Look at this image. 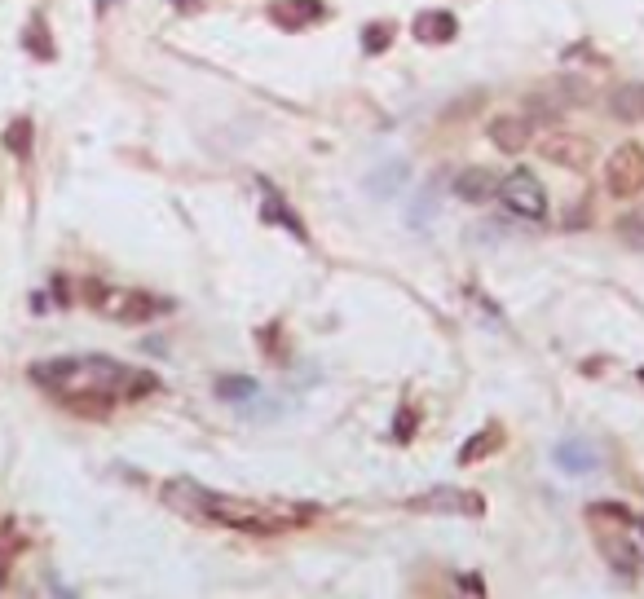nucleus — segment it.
Listing matches in <instances>:
<instances>
[{
	"label": "nucleus",
	"instance_id": "nucleus-4",
	"mask_svg": "<svg viewBox=\"0 0 644 599\" xmlns=\"http://www.w3.org/2000/svg\"><path fill=\"white\" fill-rule=\"evenodd\" d=\"M212 490L199 485V480H190V476H177L164 485V507L177 511V516H190V520H207V511H212Z\"/></svg>",
	"mask_w": 644,
	"mask_h": 599
},
{
	"label": "nucleus",
	"instance_id": "nucleus-6",
	"mask_svg": "<svg viewBox=\"0 0 644 599\" xmlns=\"http://www.w3.org/2000/svg\"><path fill=\"white\" fill-rule=\"evenodd\" d=\"M534 137V124L525 115H495L490 119V141L504 150V155H521Z\"/></svg>",
	"mask_w": 644,
	"mask_h": 599
},
{
	"label": "nucleus",
	"instance_id": "nucleus-10",
	"mask_svg": "<svg viewBox=\"0 0 644 599\" xmlns=\"http://www.w3.org/2000/svg\"><path fill=\"white\" fill-rule=\"evenodd\" d=\"M261 190H265V203H261V216L265 221H278L283 230L292 233V238H305V225H301V216L296 212H287V203H283V195L274 190L270 181H261Z\"/></svg>",
	"mask_w": 644,
	"mask_h": 599
},
{
	"label": "nucleus",
	"instance_id": "nucleus-14",
	"mask_svg": "<svg viewBox=\"0 0 644 599\" xmlns=\"http://www.w3.org/2000/svg\"><path fill=\"white\" fill-rule=\"evenodd\" d=\"M5 150L9 155H18V159H32V119H14L9 128H5Z\"/></svg>",
	"mask_w": 644,
	"mask_h": 599
},
{
	"label": "nucleus",
	"instance_id": "nucleus-13",
	"mask_svg": "<svg viewBox=\"0 0 644 599\" xmlns=\"http://www.w3.org/2000/svg\"><path fill=\"white\" fill-rule=\"evenodd\" d=\"M168 304H155V296H120V304H111V313L120 322H146L155 313H164Z\"/></svg>",
	"mask_w": 644,
	"mask_h": 599
},
{
	"label": "nucleus",
	"instance_id": "nucleus-24",
	"mask_svg": "<svg viewBox=\"0 0 644 599\" xmlns=\"http://www.w3.org/2000/svg\"><path fill=\"white\" fill-rule=\"evenodd\" d=\"M98 5H102V9H106V5H111V0H98Z\"/></svg>",
	"mask_w": 644,
	"mask_h": 599
},
{
	"label": "nucleus",
	"instance_id": "nucleus-21",
	"mask_svg": "<svg viewBox=\"0 0 644 599\" xmlns=\"http://www.w3.org/2000/svg\"><path fill=\"white\" fill-rule=\"evenodd\" d=\"M410 433H415V410H402V414H398V423H393V436H398V441H407Z\"/></svg>",
	"mask_w": 644,
	"mask_h": 599
},
{
	"label": "nucleus",
	"instance_id": "nucleus-3",
	"mask_svg": "<svg viewBox=\"0 0 644 599\" xmlns=\"http://www.w3.org/2000/svg\"><path fill=\"white\" fill-rule=\"evenodd\" d=\"M410 511H424V516H481L485 511V499L481 494H468V490H428L419 499H410Z\"/></svg>",
	"mask_w": 644,
	"mask_h": 599
},
{
	"label": "nucleus",
	"instance_id": "nucleus-8",
	"mask_svg": "<svg viewBox=\"0 0 644 599\" xmlns=\"http://www.w3.org/2000/svg\"><path fill=\"white\" fill-rule=\"evenodd\" d=\"M455 32H459V23L446 9H424L415 18V40H424V44H446V40H455Z\"/></svg>",
	"mask_w": 644,
	"mask_h": 599
},
{
	"label": "nucleus",
	"instance_id": "nucleus-20",
	"mask_svg": "<svg viewBox=\"0 0 644 599\" xmlns=\"http://www.w3.org/2000/svg\"><path fill=\"white\" fill-rule=\"evenodd\" d=\"M389 40H393V27H389V23H375V27L362 32V49H367V53H384Z\"/></svg>",
	"mask_w": 644,
	"mask_h": 599
},
{
	"label": "nucleus",
	"instance_id": "nucleus-1",
	"mask_svg": "<svg viewBox=\"0 0 644 599\" xmlns=\"http://www.w3.org/2000/svg\"><path fill=\"white\" fill-rule=\"evenodd\" d=\"M605 185H610L613 199H636L644 190V150L636 141L618 146L605 164Z\"/></svg>",
	"mask_w": 644,
	"mask_h": 599
},
{
	"label": "nucleus",
	"instance_id": "nucleus-22",
	"mask_svg": "<svg viewBox=\"0 0 644 599\" xmlns=\"http://www.w3.org/2000/svg\"><path fill=\"white\" fill-rule=\"evenodd\" d=\"M459 591H473V595H485V582H481V577H468V573H464V577H459Z\"/></svg>",
	"mask_w": 644,
	"mask_h": 599
},
{
	"label": "nucleus",
	"instance_id": "nucleus-2",
	"mask_svg": "<svg viewBox=\"0 0 644 599\" xmlns=\"http://www.w3.org/2000/svg\"><path fill=\"white\" fill-rule=\"evenodd\" d=\"M499 199L508 212L516 216H525V221H543V212H547V199H543V185L534 172H525V167H516L508 181H499Z\"/></svg>",
	"mask_w": 644,
	"mask_h": 599
},
{
	"label": "nucleus",
	"instance_id": "nucleus-12",
	"mask_svg": "<svg viewBox=\"0 0 644 599\" xmlns=\"http://www.w3.org/2000/svg\"><path fill=\"white\" fill-rule=\"evenodd\" d=\"M610 110L622 124H640L644 119V84H622V89H613Z\"/></svg>",
	"mask_w": 644,
	"mask_h": 599
},
{
	"label": "nucleus",
	"instance_id": "nucleus-17",
	"mask_svg": "<svg viewBox=\"0 0 644 599\" xmlns=\"http://www.w3.org/2000/svg\"><path fill=\"white\" fill-rule=\"evenodd\" d=\"M618 529L636 547V556H640V565H644V516H631L627 507H618Z\"/></svg>",
	"mask_w": 644,
	"mask_h": 599
},
{
	"label": "nucleus",
	"instance_id": "nucleus-15",
	"mask_svg": "<svg viewBox=\"0 0 644 599\" xmlns=\"http://www.w3.org/2000/svg\"><path fill=\"white\" fill-rule=\"evenodd\" d=\"M261 393L256 388V379H243V375H226V379H216V397L221 401H252Z\"/></svg>",
	"mask_w": 644,
	"mask_h": 599
},
{
	"label": "nucleus",
	"instance_id": "nucleus-11",
	"mask_svg": "<svg viewBox=\"0 0 644 599\" xmlns=\"http://www.w3.org/2000/svg\"><path fill=\"white\" fill-rule=\"evenodd\" d=\"M556 463L565 467V471H574V476H587V471L601 467V454L587 441H565V445H556Z\"/></svg>",
	"mask_w": 644,
	"mask_h": 599
},
{
	"label": "nucleus",
	"instance_id": "nucleus-16",
	"mask_svg": "<svg viewBox=\"0 0 644 599\" xmlns=\"http://www.w3.org/2000/svg\"><path fill=\"white\" fill-rule=\"evenodd\" d=\"M499 450V428H485V433H476L464 450H459V463H476V459H485V454H495Z\"/></svg>",
	"mask_w": 644,
	"mask_h": 599
},
{
	"label": "nucleus",
	"instance_id": "nucleus-18",
	"mask_svg": "<svg viewBox=\"0 0 644 599\" xmlns=\"http://www.w3.org/2000/svg\"><path fill=\"white\" fill-rule=\"evenodd\" d=\"M27 49H35V58H53V40L44 32V18L35 14L32 27H27Z\"/></svg>",
	"mask_w": 644,
	"mask_h": 599
},
{
	"label": "nucleus",
	"instance_id": "nucleus-9",
	"mask_svg": "<svg viewBox=\"0 0 644 599\" xmlns=\"http://www.w3.org/2000/svg\"><path fill=\"white\" fill-rule=\"evenodd\" d=\"M270 14L278 18V27H309V23H318L327 9H322V0H278Z\"/></svg>",
	"mask_w": 644,
	"mask_h": 599
},
{
	"label": "nucleus",
	"instance_id": "nucleus-5",
	"mask_svg": "<svg viewBox=\"0 0 644 599\" xmlns=\"http://www.w3.org/2000/svg\"><path fill=\"white\" fill-rule=\"evenodd\" d=\"M543 155L552 159V164H561V167H582L596 159V150H591V141L587 137H574V133H556V137H547L543 141Z\"/></svg>",
	"mask_w": 644,
	"mask_h": 599
},
{
	"label": "nucleus",
	"instance_id": "nucleus-19",
	"mask_svg": "<svg viewBox=\"0 0 644 599\" xmlns=\"http://www.w3.org/2000/svg\"><path fill=\"white\" fill-rule=\"evenodd\" d=\"M618 238H622L627 247H644V212L622 216V221H618Z\"/></svg>",
	"mask_w": 644,
	"mask_h": 599
},
{
	"label": "nucleus",
	"instance_id": "nucleus-23",
	"mask_svg": "<svg viewBox=\"0 0 644 599\" xmlns=\"http://www.w3.org/2000/svg\"><path fill=\"white\" fill-rule=\"evenodd\" d=\"M172 5H181V9H190V5H195V0H172Z\"/></svg>",
	"mask_w": 644,
	"mask_h": 599
},
{
	"label": "nucleus",
	"instance_id": "nucleus-7",
	"mask_svg": "<svg viewBox=\"0 0 644 599\" xmlns=\"http://www.w3.org/2000/svg\"><path fill=\"white\" fill-rule=\"evenodd\" d=\"M455 199H464V203L499 199V176H495L490 167H464V172L455 176Z\"/></svg>",
	"mask_w": 644,
	"mask_h": 599
},
{
	"label": "nucleus",
	"instance_id": "nucleus-25",
	"mask_svg": "<svg viewBox=\"0 0 644 599\" xmlns=\"http://www.w3.org/2000/svg\"><path fill=\"white\" fill-rule=\"evenodd\" d=\"M636 379H640V384H644V370H640V375H636Z\"/></svg>",
	"mask_w": 644,
	"mask_h": 599
}]
</instances>
